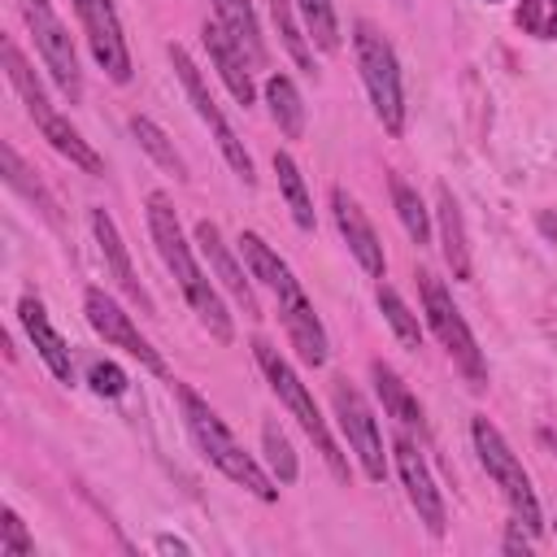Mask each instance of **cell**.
<instances>
[{"label": "cell", "mask_w": 557, "mask_h": 557, "mask_svg": "<svg viewBox=\"0 0 557 557\" xmlns=\"http://www.w3.org/2000/svg\"><path fill=\"white\" fill-rule=\"evenodd\" d=\"M131 135L139 139V148H144V152H148V157H152V161H157V165H161L165 174H174L178 183L187 178V161H183V157L174 152V144L165 139V131H161V126H157L152 117L135 113V117H131Z\"/></svg>", "instance_id": "484cf974"}, {"label": "cell", "mask_w": 557, "mask_h": 557, "mask_svg": "<svg viewBox=\"0 0 557 557\" xmlns=\"http://www.w3.org/2000/svg\"><path fill=\"white\" fill-rule=\"evenodd\" d=\"M30 553H35V540L26 535V522L13 509H4L0 513V557H30Z\"/></svg>", "instance_id": "836d02e7"}, {"label": "cell", "mask_w": 557, "mask_h": 557, "mask_svg": "<svg viewBox=\"0 0 557 557\" xmlns=\"http://www.w3.org/2000/svg\"><path fill=\"white\" fill-rule=\"evenodd\" d=\"M435 218H440V248H444V261H448L453 278H457V283H470V278H474V261H470V244H466L461 205H457V196L448 191V183L435 187Z\"/></svg>", "instance_id": "d6986e66"}, {"label": "cell", "mask_w": 557, "mask_h": 557, "mask_svg": "<svg viewBox=\"0 0 557 557\" xmlns=\"http://www.w3.org/2000/svg\"><path fill=\"white\" fill-rule=\"evenodd\" d=\"M300 17H305V30L309 39L322 48V52H335L339 48V22H335V4L331 0H296Z\"/></svg>", "instance_id": "4dcf8cb0"}, {"label": "cell", "mask_w": 557, "mask_h": 557, "mask_svg": "<svg viewBox=\"0 0 557 557\" xmlns=\"http://www.w3.org/2000/svg\"><path fill=\"white\" fill-rule=\"evenodd\" d=\"M91 218V235H96V244H100V257H104V265H109V274H113V283L135 300V305H144L148 313H152V296L144 292V283L135 278V265H131V252H126V244H122V231H117V222L109 218V209H91L87 213Z\"/></svg>", "instance_id": "e0dca14e"}, {"label": "cell", "mask_w": 557, "mask_h": 557, "mask_svg": "<svg viewBox=\"0 0 557 557\" xmlns=\"http://www.w3.org/2000/svg\"><path fill=\"white\" fill-rule=\"evenodd\" d=\"M331 213H335V226L348 244V252L357 257V265L370 274V278H387V257H383V244L366 218V209L344 191V187H331Z\"/></svg>", "instance_id": "5bb4252c"}, {"label": "cell", "mask_w": 557, "mask_h": 557, "mask_svg": "<svg viewBox=\"0 0 557 557\" xmlns=\"http://www.w3.org/2000/svg\"><path fill=\"white\" fill-rule=\"evenodd\" d=\"M213 4V22L239 44V52L252 61V70H265V39L257 26V13L248 0H209Z\"/></svg>", "instance_id": "44dd1931"}, {"label": "cell", "mask_w": 557, "mask_h": 557, "mask_svg": "<svg viewBox=\"0 0 557 557\" xmlns=\"http://www.w3.org/2000/svg\"><path fill=\"white\" fill-rule=\"evenodd\" d=\"M352 52H357V70H361V83L370 91L374 117L383 122L387 135H400L405 131V83H400L396 48L379 35V26L357 22L352 26Z\"/></svg>", "instance_id": "8992f818"}, {"label": "cell", "mask_w": 557, "mask_h": 557, "mask_svg": "<svg viewBox=\"0 0 557 557\" xmlns=\"http://www.w3.org/2000/svg\"><path fill=\"white\" fill-rule=\"evenodd\" d=\"M418 292H422L426 326L435 331V339L444 344V352L453 357V366L461 370V379H466L474 392L487 387V361H483V352H479V344H474V331L466 326L461 309L453 305L448 287H444L431 270H418Z\"/></svg>", "instance_id": "52a82bcc"}, {"label": "cell", "mask_w": 557, "mask_h": 557, "mask_svg": "<svg viewBox=\"0 0 557 557\" xmlns=\"http://www.w3.org/2000/svg\"><path fill=\"white\" fill-rule=\"evenodd\" d=\"M0 165H4V183H9L13 191H22L30 205H39L48 222H57V205H52V196L44 191V183H39V178H30V170L22 165V157L13 152V144H0Z\"/></svg>", "instance_id": "f1b7e54d"}, {"label": "cell", "mask_w": 557, "mask_h": 557, "mask_svg": "<svg viewBox=\"0 0 557 557\" xmlns=\"http://www.w3.org/2000/svg\"><path fill=\"white\" fill-rule=\"evenodd\" d=\"M379 309H383V318H387V326H392V335L405 344V348H422V322H418V313L400 300V292L392 287V283H383L379 278Z\"/></svg>", "instance_id": "4316f807"}, {"label": "cell", "mask_w": 557, "mask_h": 557, "mask_svg": "<svg viewBox=\"0 0 557 557\" xmlns=\"http://www.w3.org/2000/svg\"><path fill=\"white\" fill-rule=\"evenodd\" d=\"M505 553H522V557L531 553V540L522 535V527H518V522H509V531H505Z\"/></svg>", "instance_id": "d590c367"}, {"label": "cell", "mask_w": 557, "mask_h": 557, "mask_svg": "<svg viewBox=\"0 0 557 557\" xmlns=\"http://www.w3.org/2000/svg\"><path fill=\"white\" fill-rule=\"evenodd\" d=\"M17 318H22V326H26L30 344H35V352H39V361L52 370V379H57V383H74L70 344H65V339L57 335V326L48 322L44 300H39V296H22V300H17Z\"/></svg>", "instance_id": "2e32d148"}, {"label": "cell", "mask_w": 557, "mask_h": 557, "mask_svg": "<svg viewBox=\"0 0 557 557\" xmlns=\"http://www.w3.org/2000/svg\"><path fill=\"white\" fill-rule=\"evenodd\" d=\"M74 13L83 22V35L91 44L96 65L113 83H131V48H126V35H122V22H117L113 0H74Z\"/></svg>", "instance_id": "7c38bea8"}, {"label": "cell", "mask_w": 557, "mask_h": 557, "mask_svg": "<svg viewBox=\"0 0 557 557\" xmlns=\"http://www.w3.org/2000/svg\"><path fill=\"white\" fill-rule=\"evenodd\" d=\"M0 57H4V74H9V83L17 87V96H22L26 113H30L35 122H44V117L52 113V104H48L44 83L35 78V70H30V65H26V57L17 52V44H13V39H4V44H0Z\"/></svg>", "instance_id": "cb8c5ba5"}, {"label": "cell", "mask_w": 557, "mask_h": 557, "mask_svg": "<svg viewBox=\"0 0 557 557\" xmlns=\"http://www.w3.org/2000/svg\"><path fill=\"white\" fill-rule=\"evenodd\" d=\"M261 444H265V457H270V470H274V479H278V483H296V474H300V461H296V453H292L287 435H283L274 422H265V426H261Z\"/></svg>", "instance_id": "1f68e13d"}, {"label": "cell", "mask_w": 557, "mask_h": 557, "mask_svg": "<svg viewBox=\"0 0 557 557\" xmlns=\"http://www.w3.org/2000/svg\"><path fill=\"white\" fill-rule=\"evenodd\" d=\"M205 48H209V61H213V70H218V78L231 87V96L248 109L252 100H257V87H252V61L239 52V44L218 26V22H205Z\"/></svg>", "instance_id": "ac0fdd59"}, {"label": "cell", "mask_w": 557, "mask_h": 557, "mask_svg": "<svg viewBox=\"0 0 557 557\" xmlns=\"http://www.w3.org/2000/svg\"><path fill=\"white\" fill-rule=\"evenodd\" d=\"M170 65H174V74H178V83H183V91H187V100H191L196 117H200V122L209 126V135L218 139V148H222L226 165L235 170V178H239L244 187H252V183H257V174H252V157H248L244 139L235 135V126H231V122L222 117V109H218L213 91L205 87V78H200V70H196V61L187 57V48L170 44Z\"/></svg>", "instance_id": "ba28073f"}, {"label": "cell", "mask_w": 557, "mask_h": 557, "mask_svg": "<svg viewBox=\"0 0 557 557\" xmlns=\"http://www.w3.org/2000/svg\"><path fill=\"white\" fill-rule=\"evenodd\" d=\"M261 91H265V104H270L274 126H278L287 139H300V135H305V100H300L296 83H292L287 74H270Z\"/></svg>", "instance_id": "603a6c76"}, {"label": "cell", "mask_w": 557, "mask_h": 557, "mask_svg": "<svg viewBox=\"0 0 557 557\" xmlns=\"http://www.w3.org/2000/svg\"><path fill=\"white\" fill-rule=\"evenodd\" d=\"M470 440H474V453H479V461H483L487 479H492V483L500 487V496L509 500L513 522H518L527 535H540V531H544V513H540L535 487H531V479H527V470H522L518 453L505 444V435H500L483 413H479V418H470Z\"/></svg>", "instance_id": "5b68a950"}, {"label": "cell", "mask_w": 557, "mask_h": 557, "mask_svg": "<svg viewBox=\"0 0 557 557\" xmlns=\"http://www.w3.org/2000/svg\"><path fill=\"white\" fill-rule=\"evenodd\" d=\"M370 379H374V392H379L387 418H396L400 426L426 435V418H422V405H418V396L409 392V383H405L387 361H370Z\"/></svg>", "instance_id": "ffe728a7"}, {"label": "cell", "mask_w": 557, "mask_h": 557, "mask_svg": "<svg viewBox=\"0 0 557 557\" xmlns=\"http://www.w3.org/2000/svg\"><path fill=\"white\" fill-rule=\"evenodd\" d=\"M87 383H91V392L96 396H122L126 387H131V379H126V370L122 366H113V361H96L91 370H87Z\"/></svg>", "instance_id": "e575fe53"}, {"label": "cell", "mask_w": 557, "mask_h": 557, "mask_svg": "<svg viewBox=\"0 0 557 557\" xmlns=\"http://www.w3.org/2000/svg\"><path fill=\"white\" fill-rule=\"evenodd\" d=\"M239 257H244L248 274L270 287V296H274V305H278V322H283V331H287L296 357L318 370V366L326 361V348H331V344H326V326H322V318L313 313V300L305 296V287H300V278L292 274V265H287L257 231H244V235H239Z\"/></svg>", "instance_id": "6da1fadb"}, {"label": "cell", "mask_w": 557, "mask_h": 557, "mask_svg": "<svg viewBox=\"0 0 557 557\" xmlns=\"http://www.w3.org/2000/svg\"><path fill=\"white\" fill-rule=\"evenodd\" d=\"M387 187H392V205H396V218H400V226L409 231V239H413V244H426V239H431V218H426L422 196H418L400 174H392Z\"/></svg>", "instance_id": "83f0119b"}, {"label": "cell", "mask_w": 557, "mask_h": 557, "mask_svg": "<svg viewBox=\"0 0 557 557\" xmlns=\"http://www.w3.org/2000/svg\"><path fill=\"white\" fill-rule=\"evenodd\" d=\"M174 396H178V409H183V422H187V435L196 440L200 457L222 470L235 487L252 492L257 500H278V479L261 470V461L252 453H244V444L226 431V422L218 418V409H209V400L187 387V383H174Z\"/></svg>", "instance_id": "3957f363"}, {"label": "cell", "mask_w": 557, "mask_h": 557, "mask_svg": "<svg viewBox=\"0 0 557 557\" xmlns=\"http://www.w3.org/2000/svg\"><path fill=\"white\" fill-rule=\"evenodd\" d=\"M392 457H396V470H400V483H405V496H409V505H413L418 522H422L431 535H444V527H448L444 496H440V487H435V479H431V470H426L422 453L400 435V440L392 444Z\"/></svg>", "instance_id": "4fadbf2b"}, {"label": "cell", "mask_w": 557, "mask_h": 557, "mask_svg": "<svg viewBox=\"0 0 557 557\" xmlns=\"http://www.w3.org/2000/svg\"><path fill=\"white\" fill-rule=\"evenodd\" d=\"M518 26L535 39H557V0H522Z\"/></svg>", "instance_id": "d6a6232c"}, {"label": "cell", "mask_w": 557, "mask_h": 557, "mask_svg": "<svg viewBox=\"0 0 557 557\" xmlns=\"http://www.w3.org/2000/svg\"><path fill=\"white\" fill-rule=\"evenodd\" d=\"M331 405H335V418H339V431H344L348 448H352L357 461H361V474H366L370 483H383V479H387V453H383V431H379V422H374V409L366 405V396H361L348 379H335Z\"/></svg>", "instance_id": "30bf717a"}, {"label": "cell", "mask_w": 557, "mask_h": 557, "mask_svg": "<svg viewBox=\"0 0 557 557\" xmlns=\"http://www.w3.org/2000/svg\"><path fill=\"white\" fill-rule=\"evenodd\" d=\"M487 4H500V0H487Z\"/></svg>", "instance_id": "74e56055"}, {"label": "cell", "mask_w": 557, "mask_h": 557, "mask_svg": "<svg viewBox=\"0 0 557 557\" xmlns=\"http://www.w3.org/2000/svg\"><path fill=\"white\" fill-rule=\"evenodd\" d=\"M39 131H44V139L70 161V165H78V170H87V174H104V161H100V152L61 117V113H48L44 122H35Z\"/></svg>", "instance_id": "7402d4cb"}, {"label": "cell", "mask_w": 557, "mask_h": 557, "mask_svg": "<svg viewBox=\"0 0 557 557\" xmlns=\"http://www.w3.org/2000/svg\"><path fill=\"white\" fill-rule=\"evenodd\" d=\"M252 357H257V366H261V374H265L270 392L287 405V413L300 422V431H305V435L313 440V448L322 453L326 470H331L339 483H348V461H344V453H339V444H335V435H331V426H326L322 409L313 405V392H309V387H305V379L292 370V361H287L274 344H265V339H252Z\"/></svg>", "instance_id": "277c9868"}, {"label": "cell", "mask_w": 557, "mask_h": 557, "mask_svg": "<svg viewBox=\"0 0 557 557\" xmlns=\"http://www.w3.org/2000/svg\"><path fill=\"white\" fill-rule=\"evenodd\" d=\"M83 313H87V322H91V331L109 344V348H122V352H131L144 370H152V374H165V361H161V352L139 335V326L131 322V313L104 292V287H87L83 292Z\"/></svg>", "instance_id": "8fae6325"}, {"label": "cell", "mask_w": 557, "mask_h": 557, "mask_svg": "<svg viewBox=\"0 0 557 557\" xmlns=\"http://www.w3.org/2000/svg\"><path fill=\"white\" fill-rule=\"evenodd\" d=\"M144 213H148V235H152V244H157L165 270L174 274L178 292L187 296L191 313L200 318V326H205L218 344H231V339H235V322H231V313H226L218 287L209 283V274L196 265L191 244H187V235H183V226H178V213H174L170 196H165V191H152L148 205H144Z\"/></svg>", "instance_id": "7a4b0ae2"}, {"label": "cell", "mask_w": 557, "mask_h": 557, "mask_svg": "<svg viewBox=\"0 0 557 557\" xmlns=\"http://www.w3.org/2000/svg\"><path fill=\"white\" fill-rule=\"evenodd\" d=\"M157 548H161V553H191V548H187L183 540H174V535H157Z\"/></svg>", "instance_id": "8d00e7d4"}, {"label": "cell", "mask_w": 557, "mask_h": 557, "mask_svg": "<svg viewBox=\"0 0 557 557\" xmlns=\"http://www.w3.org/2000/svg\"><path fill=\"white\" fill-rule=\"evenodd\" d=\"M196 244H200V252H205V261H209L213 278H218V283L239 300V309H244L248 318H261V305H257V292H252V274H248V265H239V261L231 257V248H226L222 231H218L209 218H200V222H196Z\"/></svg>", "instance_id": "9a60e30c"}, {"label": "cell", "mask_w": 557, "mask_h": 557, "mask_svg": "<svg viewBox=\"0 0 557 557\" xmlns=\"http://www.w3.org/2000/svg\"><path fill=\"white\" fill-rule=\"evenodd\" d=\"M400 4H405V0H400Z\"/></svg>", "instance_id": "f35d334b"}, {"label": "cell", "mask_w": 557, "mask_h": 557, "mask_svg": "<svg viewBox=\"0 0 557 557\" xmlns=\"http://www.w3.org/2000/svg\"><path fill=\"white\" fill-rule=\"evenodd\" d=\"M274 174H278V191L292 209V222L300 231H313V200H309V187H305V174L300 165L292 161V152H274Z\"/></svg>", "instance_id": "d4e9b609"}, {"label": "cell", "mask_w": 557, "mask_h": 557, "mask_svg": "<svg viewBox=\"0 0 557 557\" xmlns=\"http://www.w3.org/2000/svg\"><path fill=\"white\" fill-rule=\"evenodd\" d=\"M17 9H22V22H26L35 48H39L48 74L70 96V104H78L83 100V70H78V52H74V39H70L65 22L57 17V9L48 0H17Z\"/></svg>", "instance_id": "9c48e42d"}, {"label": "cell", "mask_w": 557, "mask_h": 557, "mask_svg": "<svg viewBox=\"0 0 557 557\" xmlns=\"http://www.w3.org/2000/svg\"><path fill=\"white\" fill-rule=\"evenodd\" d=\"M292 4H296V0H270V17H274V26H278V39H283L287 57H292L305 74H313V52H309V39L300 35L296 17H292Z\"/></svg>", "instance_id": "f546056e"}]
</instances>
